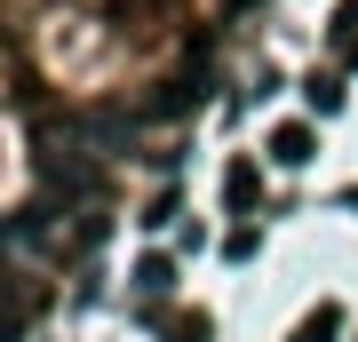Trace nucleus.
Instances as JSON below:
<instances>
[{
	"instance_id": "nucleus-2",
	"label": "nucleus",
	"mask_w": 358,
	"mask_h": 342,
	"mask_svg": "<svg viewBox=\"0 0 358 342\" xmlns=\"http://www.w3.org/2000/svg\"><path fill=\"white\" fill-rule=\"evenodd\" d=\"M334 327H343V318H334V311H310L303 327H294V342H334Z\"/></svg>"
},
{
	"instance_id": "nucleus-1",
	"label": "nucleus",
	"mask_w": 358,
	"mask_h": 342,
	"mask_svg": "<svg viewBox=\"0 0 358 342\" xmlns=\"http://www.w3.org/2000/svg\"><path fill=\"white\" fill-rule=\"evenodd\" d=\"M271 159L303 167V159H310V127H279V136H271Z\"/></svg>"
}]
</instances>
